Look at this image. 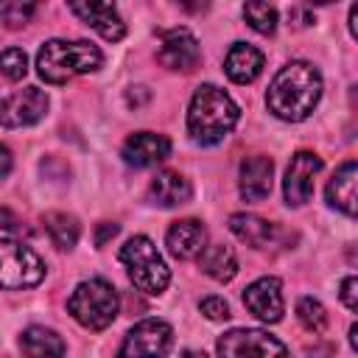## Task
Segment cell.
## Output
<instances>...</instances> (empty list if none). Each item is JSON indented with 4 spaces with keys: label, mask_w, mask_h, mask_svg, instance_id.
Returning a JSON list of instances; mask_svg holds the SVG:
<instances>
[{
    "label": "cell",
    "mask_w": 358,
    "mask_h": 358,
    "mask_svg": "<svg viewBox=\"0 0 358 358\" xmlns=\"http://www.w3.org/2000/svg\"><path fill=\"white\" fill-rule=\"evenodd\" d=\"M0 229H8V232H22V224L20 218L8 210V207H0Z\"/></svg>",
    "instance_id": "obj_30"
},
{
    "label": "cell",
    "mask_w": 358,
    "mask_h": 358,
    "mask_svg": "<svg viewBox=\"0 0 358 358\" xmlns=\"http://www.w3.org/2000/svg\"><path fill=\"white\" fill-rule=\"evenodd\" d=\"M229 229H232V235H235L238 241H243V243H249V246H255V249L268 246L271 238H274V227H271L266 218L252 215V213H235V215L229 218Z\"/></svg>",
    "instance_id": "obj_22"
},
{
    "label": "cell",
    "mask_w": 358,
    "mask_h": 358,
    "mask_svg": "<svg viewBox=\"0 0 358 358\" xmlns=\"http://www.w3.org/2000/svg\"><path fill=\"white\" fill-rule=\"evenodd\" d=\"M355 176H358L355 159H347L333 173V179L327 182V201H330V207L341 210L350 218L355 215Z\"/></svg>",
    "instance_id": "obj_19"
},
{
    "label": "cell",
    "mask_w": 358,
    "mask_h": 358,
    "mask_svg": "<svg viewBox=\"0 0 358 358\" xmlns=\"http://www.w3.org/2000/svg\"><path fill=\"white\" fill-rule=\"evenodd\" d=\"M42 221H45V229H48L53 246H59V249H73L76 246L81 229H78V221L73 215H67V213H48Z\"/></svg>",
    "instance_id": "obj_23"
},
{
    "label": "cell",
    "mask_w": 358,
    "mask_h": 358,
    "mask_svg": "<svg viewBox=\"0 0 358 358\" xmlns=\"http://www.w3.org/2000/svg\"><path fill=\"white\" fill-rule=\"evenodd\" d=\"M123 159L126 165H134V168H151V165H159L162 159H168L171 154V140L165 134H157V131H134L126 143H123Z\"/></svg>",
    "instance_id": "obj_13"
},
{
    "label": "cell",
    "mask_w": 358,
    "mask_h": 358,
    "mask_svg": "<svg viewBox=\"0 0 358 358\" xmlns=\"http://www.w3.org/2000/svg\"><path fill=\"white\" fill-rule=\"evenodd\" d=\"M120 263L126 266L134 288H140L145 294H162L168 288L171 271H168L165 260L159 257L157 246L151 243V238H145V235L129 238L120 249Z\"/></svg>",
    "instance_id": "obj_5"
},
{
    "label": "cell",
    "mask_w": 358,
    "mask_h": 358,
    "mask_svg": "<svg viewBox=\"0 0 358 358\" xmlns=\"http://www.w3.org/2000/svg\"><path fill=\"white\" fill-rule=\"evenodd\" d=\"M263 53L249 42H235L224 59V73L235 84H252L263 70Z\"/></svg>",
    "instance_id": "obj_17"
},
{
    "label": "cell",
    "mask_w": 358,
    "mask_h": 358,
    "mask_svg": "<svg viewBox=\"0 0 358 358\" xmlns=\"http://www.w3.org/2000/svg\"><path fill=\"white\" fill-rule=\"evenodd\" d=\"M101 62H103L101 50L84 39H76V42L50 39L36 53V70L48 84H67L76 76L98 70Z\"/></svg>",
    "instance_id": "obj_3"
},
{
    "label": "cell",
    "mask_w": 358,
    "mask_h": 358,
    "mask_svg": "<svg viewBox=\"0 0 358 358\" xmlns=\"http://www.w3.org/2000/svg\"><path fill=\"white\" fill-rule=\"evenodd\" d=\"M45 263L17 241H0V288H31L42 282Z\"/></svg>",
    "instance_id": "obj_6"
},
{
    "label": "cell",
    "mask_w": 358,
    "mask_h": 358,
    "mask_svg": "<svg viewBox=\"0 0 358 358\" xmlns=\"http://www.w3.org/2000/svg\"><path fill=\"white\" fill-rule=\"evenodd\" d=\"M319 171H322V157H316L313 151H296L291 157V165L285 171V182H282V193L291 207H302L305 201H310L313 182H316Z\"/></svg>",
    "instance_id": "obj_10"
},
{
    "label": "cell",
    "mask_w": 358,
    "mask_h": 358,
    "mask_svg": "<svg viewBox=\"0 0 358 358\" xmlns=\"http://www.w3.org/2000/svg\"><path fill=\"white\" fill-rule=\"evenodd\" d=\"M34 14H36V6H34V3H0V20H3L8 28L25 25Z\"/></svg>",
    "instance_id": "obj_27"
},
{
    "label": "cell",
    "mask_w": 358,
    "mask_h": 358,
    "mask_svg": "<svg viewBox=\"0 0 358 358\" xmlns=\"http://www.w3.org/2000/svg\"><path fill=\"white\" fill-rule=\"evenodd\" d=\"M171 344H173V330L168 322L143 319L126 333L117 358H165L171 352Z\"/></svg>",
    "instance_id": "obj_8"
},
{
    "label": "cell",
    "mask_w": 358,
    "mask_h": 358,
    "mask_svg": "<svg viewBox=\"0 0 358 358\" xmlns=\"http://www.w3.org/2000/svg\"><path fill=\"white\" fill-rule=\"evenodd\" d=\"M157 59L168 70H193L201 59L199 39L187 28H171L159 34V50Z\"/></svg>",
    "instance_id": "obj_11"
},
{
    "label": "cell",
    "mask_w": 358,
    "mask_h": 358,
    "mask_svg": "<svg viewBox=\"0 0 358 358\" xmlns=\"http://www.w3.org/2000/svg\"><path fill=\"white\" fill-rule=\"evenodd\" d=\"M322 98V76L308 62H288L268 84L266 103L280 120H305Z\"/></svg>",
    "instance_id": "obj_1"
},
{
    "label": "cell",
    "mask_w": 358,
    "mask_h": 358,
    "mask_svg": "<svg viewBox=\"0 0 358 358\" xmlns=\"http://www.w3.org/2000/svg\"><path fill=\"white\" fill-rule=\"evenodd\" d=\"M243 17L257 34H274L277 31V8L268 3H246Z\"/></svg>",
    "instance_id": "obj_25"
},
{
    "label": "cell",
    "mask_w": 358,
    "mask_h": 358,
    "mask_svg": "<svg viewBox=\"0 0 358 358\" xmlns=\"http://www.w3.org/2000/svg\"><path fill=\"white\" fill-rule=\"evenodd\" d=\"M190 182L176 171H159L148 185V199L157 207H179L190 199Z\"/></svg>",
    "instance_id": "obj_18"
},
{
    "label": "cell",
    "mask_w": 358,
    "mask_h": 358,
    "mask_svg": "<svg viewBox=\"0 0 358 358\" xmlns=\"http://www.w3.org/2000/svg\"><path fill=\"white\" fill-rule=\"evenodd\" d=\"M48 112V95L39 87H25L11 92L8 98L0 101V126L6 129H22L34 126L45 117Z\"/></svg>",
    "instance_id": "obj_9"
},
{
    "label": "cell",
    "mask_w": 358,
    "mask_h": 358,
    "mask_svg": "<svg viewBox=\"0 0 358 358\" xmlns=\"http://www.w3.org/2000/svg\"><path fill=\"white\" fill-rule=\"evenodd\" d=\"M215 350L218 358H288V350L280 338L252 327H238L224 333Z\"/></svg>",
    "instance_id": "obj_7"
},
{
    "label": "cell",
    "mask_w": 358,
    "mask_h": 358,
    "mask_svg": "<svg viewBox=\"0 0 358 358\" xmlns=\"http://www.w3.org/2000/svg\"><path fill=\"white\" fill-rule=\"evenodd\" d=\"M11 165H14L11 151H8V145H3V143H0V179H6V176L11 173Z\"/></svg>",
    "instance_id": "obj_32"
},
{
    "label": "cell",
    "mask_w": 358,
    "mask_h": 358,
    "mask_svg": "<svg viewBox=\"0 0 358 358\" xmlns=\"http://www.w3.org/2000/svg\"><path fill=\"white\" fill-rule=\"evenodd\" d=\"M296 319L308 333H322L327 327V313H324L322 302L313 296H302L296 302Z\"/></svg>",
    "instance_id": "obj_24"
},
{
    "label": "cell",
    "mask_w": 358,
    "mask_h": 358,
    "mask_svg": "<svg viewBox=\"0 0 358 358\" xmlns=\"http://www.w3.org/2000/svg\"><path fill=\"white\" fill-rule=\"evenodd\" d=\"M199 268L215 282H229L238 274V257L227 243H210L199 255Z\"/></svg>",
    "instance_id": "obj_20"
},
{
    "label": "cell",
    "mask_w": 358,
    "mask_h": 358,
    "mask_svg": "<svg viewBox=\"0 0 358 358\" xmlns=\"http://www.w3.org/2000/svg\"><path fill=\"white\" fill-rule=\"evenodd\" d=\"M20 347L25 352V358H64V341L56 330L48 327H28L20 338Z\"/></svg>",
    "instance_id": "obj_21"
},
{
    "label": "cell",
    "mask_w": 358,
    "mask_h": 358,
    "mask_svg": "<svg viewBox=\"0 0 358 358\" xmlns=\"http://www.w3.org/2000/svg\"><path fill=\"white\" fill-rule=\"evenodd\" d=\"M341 299H344L347 310H358V280L352 274L344 277V282H341Z\"/></svg>",
    "instance_id": "obj_29"
},
{
    "label": "cell",
    "mask_w": 358,
    "mask_h": 358,
    "mask_svg": "<svg viewBox=\"0 0 358 358\" xmlns=\"http://www.w3.org/2000/svg\"><path fill=\"white\" fill-rule=\"evenodd\" d=\"M182 358H210V355H204V352H196V350H187Z\"/></svg>",
    "instance_id": "obj_33"
},
{
    "label": "cell",
    "mask_w": 358,
    "mask_h": 358,
    "mask_svg": "<svg viewBox=\"0 0 358 358\" xmlns=\"http://www.w3.org/2000/svg\"><path fill=\"white\" fill-rule=\"evenodd\" d=\"M165 243H168V252L179 260H190V257H199L201 249L207 246V229L201 221L196 218H182L176 221L168 235H165Z\"/></svg>",
    "instance_id": "obj_16"
},
{
    "label": "cell",
    "mask_w": 358,
    "mask_h": 358,
    "mask_svg": "<svg viewBox=\"0 0 358 358\" xmlns=\"http://www.w3.org/2000/svg\"><path fill=\"white\" fill-rule=\"evenodd\" d=\"M0 73L11 81H20L28 73V56L22 48H8L0 53Z\"/></svg>",
    "instance_id": "obj_26"
},
{
    "label": "cell",
    "mask_w": 358,
    "mask_h": 358,
    "mask_svg": "<svg viewBox=\"0 0 358 358\" xmlns=\"http://www.w3.org/2000/svg\"><path fill=\"white\" fill-rule=\"evenodd\" d=\"M271 179H274V162L268 157L255 154L241 162L238 187L246 201H263L271 193Z\"/></svg>",
    "instance_id": "obj_15"
},
{
    "label": "cell",
    "mask_w": 358,
    "mask_h": 358,
    "mask_svg": "<svg viewBox=\"0 0 358 358\" xmlns=\"http://www.w3.org/2000/svg\"><path fill=\"white\" fill-rule=\"evenodd\" d=\"M117 308H120V299H117L115 285H109L106 280H98V277L78 282L67 299L70 316L87 330L109 327L117 316Z\"/></svg>",
    "instance_id": "obj_4"
},
{
    "label": "cell",
    "mask_w": 358,
    "mask_h": 358,
    "mask_svg": "<svg viewBox=\"0 0 358 358\" xmlns=\"http://www.w3.org/2000/svg\"><path fill=\"white\" fill-rule=\"evenodd\" d=\"M243 305L260 319V322H280L285 302H282V285L277 277H260L243 291Z\"/></svg>",
    "instance_id": "obj_12"
},
{
    "label": "cell",
    "mask_w": 358,
    "mask_h": 358,
    "mask_svg": "<svg viewBox=\"0 0 358 358\" xmlns=\"http://www.w3.org/2000/svg\"><path fill=\"white\" fill-rule=\"evenodd\" d=\"M70 11L109 42H120L126 36V22L112 3H70Z\"/></svg>",
    "instance_id": "obj_14"
},
{
    "label": "cell",
    "mask_w": 358,
    "mask_h": 358,
    "mask_svg": "<svg viewBox=\"0 0 358 358\" xmlns=\"http://www.w3.org/2000/svg\"><path fill=\"white\" fill-rule=\"evenodd\" d=\"M117 229H120L117 224H109V221H103V224L98 227V235H95V246H103L109 238H115V235H117Z\"/></svg>",
    "instance_id": "obj_31"
},
{
    "label": "cell",
    "mask_w": 358,
    "mask_h": 358,
    "mask_svg": "<svg viewBox=\"0 0 358 358\" xmlns=\"http://www.w3.org/2000/svg\"><path fill=\"white\" fill-rule=\"evenodd\" d=\"M201 313L213 322H221V319H229V305L221 296H207L201 299Z\"/></svg>",
    "instance_id": "obj_28"
},
{
    "label": "cell",
    "mask_w": 358,
    "mask_h": 358,
    "mask_svg": "<svg viewBox=\"0 0 358 358\" xmlns=\"http://www.w3.org/2000/svg\"><path fill=\"white\" fill-rule=\"evenodd\" d=\"M241 112L238 103L215 84H201L187 109V131L199 145H215L221 143L238 123Z\"/></svg>",
    "instance_id": "obj_2"
}]
</instances>
